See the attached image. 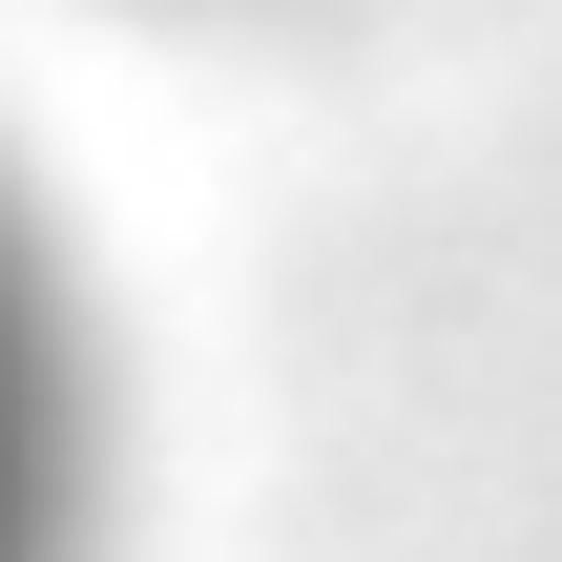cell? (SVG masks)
<instances>
[{
    "mask_svg": "<svg viewBox=\"0 0 562 562\" xmlns=\"http://www.w3.org/2000/svg\"><path fill=\"white\" fill-rule=\"evenodd\" d=\"M0 562H63V313L21 209H0Z\"/></svg>",
    "mask_w": 562,
    "mask_h": 562,
    "instance_id": "cell-1",
    "label": "cell"
}]
</instances>
